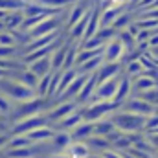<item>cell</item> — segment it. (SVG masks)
Returning a JSON list of instances; mask_svg holds the SVG:
<instances>
[{
	"mask_svg": "<svg viewBox=\"0 0 158 158\" xmlns=\"http://www.w3.org/2000/svg\"><path fill=\"white\" fill-rule=\"evenodd\" d=\"M44 4H66L68 0H42Z\"/></svg>",
	"mask_w": 158,
	"mask_h": 158,
	"instance_id": "6da1fadb",
	"label": "cell"
}]
</instances>
